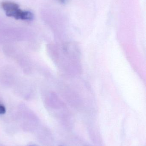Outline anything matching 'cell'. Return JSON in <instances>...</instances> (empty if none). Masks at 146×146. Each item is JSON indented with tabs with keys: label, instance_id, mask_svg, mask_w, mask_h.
Listing matches in <instances>:
<instances>
[{
	"label": "cell",
	"instance_id": "7a4b0ae2",
	"mask_svg": "<svg viewBox=\"0 0 146 146\" xmlns=\"http://www.w3.org/2000/svg\"><path fill=\"white\" fill-rule=\"evenodd\" d=\"M5 111H6V110H5V107L0 105V115L4 114Z\"/></svg>",
	"mask_w": 146,
	"mask_h": 146
},
{
	"label": "cell",
	"instance_id": "6da1fadb",
	"mask_svg": "<svg viewBox=\"0 0 146 146\" xmlns=\"http://www.w3.org/2000/svg\"><path fill=\"white\" fill-rule=\"evenodd\" d=\"M1 7L9 17L16 19L31 20L33 19L32 13L27 11H22L20 9L18 4L10 1H4L1 3Z\"/></svg>",
	"mask_w": 146,
	"mask_h": 146
},
{
	"label": "cell",
	"instance_id": "3957f363",
	"mask_svg": "<svg viewBox=\"0 0 146 146\" xmlns=\"http://www.w3.org/2000/svg\"><path fill=\"white\" fill-rule=\"evenodd\" d=\"M61 1H62L64 2V1H65V0H61Z\"/></svg>",
	"mask_w": 146,
	"mask_h": 146
}]
</instances>
